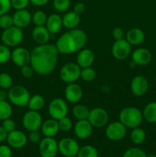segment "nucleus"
I'll use <instances>...</instances> for the list:
<instances>
[{
  "mask_svg": "<svg viewBox=\"0 0 156 157\" xmlns=\"http://www.w3.org/2000/svg\"><path fill=\"white\" fill-rule=\"evenodd\" d=\"M58 55L55 44H38L31 52L30 64L38 75H48L56 67Z\"/></svg>",
  "mask_w": 156,
  "mask_h": 157,
  "instance_id": "obj_1",
  "label": "nucleus"
},
{
  "mask_svg": "<svg viewBox=\"0 0 156 157\" xmlns=\"http://www.w3.org/2000/svg\"><path fill=\"white\" fill-rule=\"evenodd\" d=\"M87 41V35L81 29H69L57 41L55 46L58 52L63 55L76 53L84 48Z\"/></svg>",
  "mask_w": 156,
  "mask_h": 157,
  "instance_id": "obj_2",
  "label": "nucleus"
},
{
  "mask_svg": "<svg viewBox=\"0 0 156 157\" xmlns=\"http://www.w3.org/2000/svg\"><path fill=\"white\" fill-rule=\"evenodd\" d=\"M143 114L136 107H127L122 109L119 115V121L126 128L133 129L139 127L143 121Z\"/></svg>",
  "mask_w": 156,
  "mask_h": 157,
  "instance_id": "obj_3",
  "label": "nucleus"
},
{
  "mask_svg": "<svg viewBox=\"0 0 156 157\" xmlns=\"http://www.w3.org/2000/svg\"><path fill=\"white\" fill-rule=\"evenodd\" d=\"M30 98L31 94L29 91L23 86H12L8 90V99L9 102L16 107H26Z\"/></svg>",
  "mask_w": 156,
  "mask_h": 157,
  "instance_id": "obj_4",
  "label": "nucleus"
},
{
  "mask_svg": "<svg viewBox=\"0 0 156 157\" xmlns=\"http://www.w3.org/2000/svg\"><path fill=\"white\" fill-rule=\"evenodd\" d=\"M24 37L22 29L13 25L3 30L1 35V40L5 45L8 47H17L21 43Z\"/></svg>",
  "mask_w": 156,
  "mask_h": 157,
  "instance_id": "obj_5",
  "label": "nucleus"
},
{
  "mask_svg": "<svg viewBox=\"0 0 156 157\" xmlns=\"http://www.w3.org/2000/svg\"><path fill=\"white\" fill-rule=\"evenodd\" d=\"M80 71L81 67L76 63H67L61 67L60 77L64 82L71 84L79 79L80 77Z\"/></svg>",
  "mask_w": 156,
  "mask_h": 157,
  "instance_id": "obj_6",
  "label": "nucleus"
},
{
  "mask_svg": "<svg viewBox=\"0 0 156 157\" xmlns=\"http://www.w3.org/2000/svg\"><path fill=\"white\" fill-rule=\"evenodd\" d=\"M68 113V105L62 98H54L48 105V113L50 118L59 121Z\"/></svg>",
  "mask_w": 156,
  "mask_h": 157,
  "instance_id": "obj_7",
  "label": "nucleus"
},
{
  "mask_svg": "<svg viewBox=\"0 0 156 157\" xmlns=\"http://www.w3.org/2000/svg\"><path fill=\"white\" fill-rule=\"evenodd\" d=\"M80 145L76 140L64 137L58 142V152L65 157H76Z\"/></svg>",
  "mask_w": 156,
  "mask_h": 157,
  "instance_id": "obj_8",
  "label": "nucleus"
},
{
  "mask_svg": "<svg viewBox=\"0 0 156 157\" xmlns=\"http://www.w3.org/2000/svg\"><path fill=\"white\" fill-rule=\"evenodd\" d=\"M42 123V117L38 111L29 110L22 117L23 127L28 132L38 130L41 128Z\"/></svg>",
  "mask_w": 156,
  "mask_h": 157,
  "instance_id": "obj_9",
  "label": "nucleus"
},
{
  "mask_svg": "<svg viewBox=\"0 0 156 157\" xmlns=\"http://www.w3.org/2000/svg\"><path fill=\"white\" fill-rule=\"evenodd\" d=\"M87 120L93 127L100 128L108 124L109 113L102 107H95L90 110Z\"/></svg>",
  "mask_w": 156,
  "mask_h": 157,
  "instance_id": "obj_10",
  "label": "nucleus"
},
{
  "mask_svg": "<svg viewBox=\"0 0 156 157\" xmlns=\"http://www.w3.org/2000/svg\"><path fill=\"white\" fill-rule=\"evenodd\" d=\"M127 128L119 121H113L106 126L105 133L106 137L112 141H119L126 135Z\"/></svg>",
  "mask_w": 156,
  "mask_h": 157,
  "instance_id": "obj_11",
  "label": "nucleus"
},
{
  "mask_svg": "<svg viewBox=\"0 0 156 157\" xmlns=\"http://www.w3.org/2000/svg\"><path fill=\"white\" fill-rule=\"evenodd\" d=\"M111 52L113 56L116 60L122 61L128 58L131 54V44L125 38L116 40L112 46Z\"/></svg>",
  "mask_w": 156,
  "mask_h": 157,
  "instance_id": "obj_12",
  "label": "nucleus"
},
{
  "mask_svg": "<svg viewBox=\"0 0 156 157\" xmlns=\"http://www.w3.org/2000/svg\"><path fill=\"white\" fill-rule=\"evenodd\" d=\"M39 153L43 157H56L58 153V143L54 137H45L39 143Z\"/></svg>",
  "mask_w": 156,
  "mask_h": 157,
  "instance_id": "obj_13",
  "label": "nucleus"
},
{
  "mask_svg": "<svg viewBox=\"0 0 156 157\" xmlns=\"http://www.w3.org/2000/svg\"><path fill=\"white\" fill-rule=\"evenodd\" d=\"M11 60L15 65L20 67L26 64H29L31 61V52L25 48H15L12 52Z\"/></svg>",
  "mask_w": 156,
  "mask_h": 157,
  "instance_id": "obj_14",
  "label": "nucleus"
},
{
  "mask_svg": "<svg viewBox=\"0 0 156 157\" xmlns=\"http://www.w3.org/2000/svg\"><path fill=\"white\" fill-rule=\"evenodd\" d=\"M6 141L11 148L21 149L27 144L28 137L25 133L21 130H15L8 133Z\"/></svg>",
  "mask_w": 156,
  "mask_h": 157,
  "instance_id": "obj_15",
  "label": "nucleus"
},
{
  "mask_svg": "<svg viewBox=\"0 0 156 157\" xmlns=\"http://www.w3.org/2000/svg\"><path fill=\"white\" fill-rule=\"evenodd\" d=\"M148 88V81L143 75H136L130 84L131 91L135 96L141 97L145 94Z\"/></svg>",
  "mask_w": 156,
  "mask_h": 157,
  "instance_id": "obj_16",
  "label": "nucleus"
},
{
  "mask_svg": "<svg viewBox=\"0 0 156 157\" xmlns=\"http://www.w3.org/2000/svg\"><path fill=\"white\" fill-rule=\"evenodd\" d=\"M93 127L91 125L88 120H80L77 121L73 127L74 134L78 139H88L93 133Z\"/></svg>",
  "mask_w": 156,
  "mask_h": 157,
  "instance_id": "obj_17",
  "label": "nucleus"
},
{
  "mask_svg": "<svg viewBox=\"0 0 156 157\" xmlns=\"http://www.w3.org/2000/svg\"><path fill=\"white\" fill-rule=\"evenodd\" d=\"M64 97L70 104H77L83 97L82 87L75 82L68 84L64 90Z\"/></svg>",
  "mask_w": 156,
  "mask_h": 157,
  "instance_id": "obj_18",
  "label": "nucleus"
},
{
  "mask_svg": "<svg viewBox=\"0 0 156 157\" xmlns=\"http://www.w3.org/2000/svg\"><path fill=\"white\" fill-rule=\"evenodd\" d=\"M152 55L148 49L145 48H139L132 53V61L136 65L144 66L149 64Z\"/></svg>",
  "mask_w": 156,
  "mask_h": 157,
  "instance_id": "obj_19",
  "label": "nucleus"
},
{
  "mask_svg": "<svg viewBox=\"0 0 156 157\" xmlns=\"http://www.w3.org/2000/svg\"><path fill=\"white\" fill-rule=\"evenodd\" d=\"M14 25L20 29H24L27 27L32 21V15L27 9L16 10V12L12 15Z\"/></svg>",
  "mask_w": 156,
  "mask_h": 157,
  "instance_id": "obj_20",
  "label": "nucleus"
},
{
  "mask_svg": "<svg viewBox=\"0 0 156 157\" xmlns=\"http://www.w3.org/2000/svg\"><path fill=\"white\" fill-rule=\"evenodd\" d=\"M95 60V54L89 48H83L79 51L76 56V64L81 67H91Z\"/></svg>",
  "mask_w": 156,
  "mask_h": 157,
  "instance_id": "obj_21",
  "label": "nucleus"
},
{
  "mask_svg": "<svg viewBox=\"0 0 156 157\" xmlns=\"http://www.w3.org/2000/svg\"><path fill=\"white\" fill-rule=\"evenodd\" d=\"M32 36L34 41L38 44H47L50 38V33L45 25L35 26L32 32Z\"/></svg>",
  "mask_w": 156,
  "mask_h": 157,
  "instance_id": "obj_22",
  "label": "nucleus"
},
{
  "mask_svg": "<svg viewBox=\"0 0 156 157\" xmlns=\"http://www.w3.org/2000/svg\"><path fill=\"white\" fill-rule=\"evenodd\" d=\"M41 129V133L45 137H54L58 134L60 130L58 121L53 118L46 120L43 121Z\"/></svg>",
  "mask_w": 156,
  "mask_h": 157,
  "instance_id": "obj_23",
  "label": "nucleus"
},
{
  "mask_svg": "<svg viewBox=\"0 0 156 157\" xmlns=\"http://www.w3.org/2000/svg\"><path fill=\"white\" fill-rule=\"evenodd\" d=\"M145 32L139 28H132L127 32L125 39L131 45H139L145 41Z\"/></svg>",
  "mask_w": 156,
  "mask_h": 157,
  "instance_id": "obj_24",
  "label": "nucleus"
},
{
  "mask_svg": "<svg viewBox=\"0 0 156 157\" xmlns=\"http://www.w3.org/2000/svg\"><path fill=\"white\" fill-rule=\"evenodd\" d=\"M63 26L62 18L58 14H51L47 16L45 27L50 33V35H54L61 31Z\"/></svg>",
  "mask_w": 156,
  "mask_h": 157,
  "instance_id": "obj_25",
  "label": "nucleus"
},
{
  "mask_svg": "<svg viewBox=\"0 0 156 157\" xmlns=\"http://www.w3.org/2000/svg\"><path fill=\"white\" fill-rule=\"evenodd\" d=\"M80 21V15L76 14L73 11L72 12H66L64 16L62 17L63 26L67 29H73L77 27Z\"/></svg>",
  "mask_w": 156,
  "mask_h": 157,
  "instance_id": "obj_26",
  "label": "nucleus"
},
{
  "mask_svg": "<svg viewBox=\"0 0 156 157\" xmlns=\"http://www.w3.org/2000/svg\"><path fill=\"white\" fill-rule=\"evenodd\" d=\"M143 118L148 123H156V101L150 102L147 104L142 111Z\"/></svg>",
  "mask_w": 156,
  "mask_h": 157,
  "instance_id": "obj_27",
  "label": "nucleus"
},
{
  "mask_svg": "<svg viewBox=\"0 0 156 157\" xmlns=\"http://www.w3.org/2000/svg\"><path fill=\"white\" fill-rule=\"evenodd\" d=\"M44 104H45V100L42 95L35 94L33 96H31L27 106L28 107L29 110L39 111L44 107Z\"/></svg>",
  "mask_w": 156,
  "mask_h": 157,
  "instance_id": "obj_28",
  "label": "nucleus"
},
{
  "mask_svg": "<svg viewBox=\"0 0 156 157\" xmlns=\"http://www.w3.org/2000/svg\"><path fill=\"white\" fill-rule=\"evenodd\" d=\"M132 130L130 133V139L132 142L136 145H140L143 144L146 139V133L145 130L139 127L133 128Z\"/></svg>",
  "mask_w": 156,
  "mask_h": 157,
  "instance_id": "obj_29",
  "label": "nucleus"
},
{
  "mask_svg": "<svg viewBox=\"0 0 156 157\" xmlns=\"http://www.w3.org/2000/svg\"><path fill=\"white\" fill-rule=\"evenodd\" d=\"M90 109L83 104H76L73 107V115L77 121L80 120H87L90 113Z\"/></svg>",
  "mask_w": 156,
  "mask_h": 157,
  "instance_id": "obj_30",
  "label": "nucleus"
},
{
  "mask_svg": "<svg viewBox=\"0 0 156 157\" xmlns=\"http://www.w3.org/2000/svg\"><path fill=\"white\" fill-rule=\"evenodd\" d=\"M76 157H99V153L93 146L85 145L80 147Z\"/></svg>",
  "mask_w": 156,
  "mask_h": 157,
  "instance_id": "obj_31",
  "label": "nucleus"
},
{
  "mask_svg": "<svg viewBox=\"0 0 156 157\" xmlns=\"http://www.w3.org/2000/svg\"><path fill=\"white\" fill-rule=\"evenodd\" d=\"M12 115V107L7 101H0V121L10 118Z\"/></svg>",
  "mask_w": 156,
  "mask_h": 157,
  "instance_id": "obj_32",
  "label": "nucleus"
},
{
  "mask_svg": "<svg viewBox=\"0 0 156 157\" xmlns=\"http://www.w3.org/2000/svg\"><path fill=\"white\" fill-rule=\"evenodd\" d=\"M47 19V16L46 13L41 10L36 11L32 15V21L35 24V26L45 25Z\"/></svg>",
  "mask_w": 156,
  "mask_h": 157,
  "instance_id": "obj_33",
  "label": "nucleus"
},
{
  "mask_svg": "<svg viewBox=\"0 0 156 157\" xmlns=\"http://www.w3.org/2000/svg\"><path fill=\"white\" fill-rule=\"evenodd\" d=\"M96 71L93 68H92L91 67L81 68L80 77V78L83 81H87V82H90V81H93V80L96 78Z\"/></svg>",
  "mask_w": 156,
  "mask_h": 157,
  "instance_id": "obj_34",
  "label": "nucleus"
},
{
  "mask_svg": "<svg viewBox=\"0 0 156 157\" xmlns=\"http://www.w3.org/2000/svg\"><path fill=\"white\" fill-rule=\"evenodd\" d=\"M13 81L10 75L8 73H0V88L9 90L12 87Z\"/></svg>",
  "mask_w": 156,
  "mask_h": 157,
  "instance_id": "obj_35",
  "label": "nucleus"
},
{
  "mask_svg": "<svg viewBox=\"0 0 156 157\" xmlns=\"http://www.w3.org/2000/svg\"><path fill=\"white\" fill-rule=\"evenodd\" d=\"M12 52L9 49V47L3 44H0V64L7 63L11 60Z\"/></svg>",
  "mask_w": 156,
  "mask_h": 157,
  "instance_id": "obj_36",
  "label": "nucleus"
},
{
  "mask_svg": "<svg viewBox=\"0 0 156 157\" xmlns=\"http://www.w3.org/2000/svg\"><path fill=\"white\" fill-rule=\"evenodd\" d=\"M53 6L59 12H65L70 9V0H54Z\"/></svg>",
  "mask_w": 156,
  "mask_h": 157,
  "instance_id": "obj_37",
  "label": "nucleus"
},
{
  "mask_svg": "<svg viewBox=\"0 0 156 157\" xmlns=\"http://www.w3.org/2000/svg\"><path fill=\"white\" fill-rule=\"evenodd\" d=\"M122 157H147V155L142 149L138 147H131L125 150Z\"/></svg>",
  "mask_w": 156,
  "mask_h": 157,
  "instance_id": "obj_38",
  "label": "nucleus"
},
{
  "mask_svg": "<svg viewBox=\"0 0 156 157\" xmlns=\"http://www.w3.org/2000/svg\"><path fill=\"white\" fill-rule=\"evenodd\" d=\"M13 25L14 23L12 15H9L8 13L0 15V29L5 30V29H9Z\"/></svg>",
  "mask_w": 156,
  "mask_h": 157,
  "instance_id": "obj_39",
  "label": "nucleus"
},
{
  "mask_svg": "<svg viewBox=\"0 0 156 157\" xmlns=\"http://www.w3.org/2000/svg\"><path fill=\"white\" fill-rule=\"evenodd\" d=\"M58 121V125H59L60 130L63 132H68L73 127V123L70 118L68 117H64L60 119Z\"/></svg>",
  "mask_w": 156,
  "mask_h": 157,
  "instance_id": "obj_40",
  "label": "nucleus"
},
{
  "mask_svg": "<svg viewBox=\"0 0 156 157\" xmlns=\"http://www.w3.org/2000/svg\"><path fill=\"white\" fill-rule=\"evenodd\" d=\"M2 127L5 129V130L8 133L16 130V124H15V121L14 120H12L11 117L2 121Z\"/></svg>",
  "mask_w": 156,
  "mask_h": 157,
  "instance_id": "obj_41",
  "label": "nucleus"
},
{
  "mask_svg": "<svg viewBox=\"0 0 156 157\" xmlns=\"http://www.w3.org/2000/svg\"><path fill=\"white\" fill-rule=\"evenodd\" d=\"M29 2H30V0H11L12 8L15 9V10L26 9Z\"/></svg>",
  "mask_w": 156,
  "mask_h": 157,
  "instance_id": "obj_42",
  "label": "nucleus"
},
{
  "mask_svg": "<svg viewBox=\"0 0 156 157\" xmlns=\"http://www.w3.org/2000/svg\"><path fill=\"white\" fill-rule=\"evenodd\" d=\"M35 71L30 64L21 67V74L25 78H31L33 76Z\"/></svg>",
  "mask_w": 156,
  "mask_h": 157,
  "instance_id": "obj_43",
  "label": "nucleus"
},
{
  "mask_svg": "<svg viewBox=\"0 0 156 157\" xmlns=\"http://www.w3.org/2000/svg\"><path fill=\"white\" fill-rule=\"evenodd\" d=\"M11 8V0H0V15L8 13Z\"/></svg>",
  "mask_w": 156,
  "mask_h": 157,
  "instance_id": "obj_44",
  "label": "nucleus"
},
{
  "mask_svg": "<svg viewBox=\"0 0 156 157\" xmlns=\"http://www.w3.org/2000/svg\"><path fill=\"white\" fill-rule=\"evenodd\" d=\"M28 139L32 144H39L41 140V135L38 130L29 132Z\"/></svg>",
  "mask_w": 156,
  "mask_h": 157,
  "instance_id": "obj_45",
  "label": "nucleus"
},
{
  "mask_svg": "<svg viewBox=\"0 0 156 157\" xmlns=\"http://www.w3.org/2000/svg\"><path fill=\"white\" fill-rule=\"evenodd\" d=\"M12 151L9 145H0V157H12Z\"/></svg>",
  "mask_w": 156,
  "mask_h": 157,
  "instance_id": "obj_46",
  "label": "nucleus"
},
{
  "mask_svg": "<svg viewBox=\"0 0 156 157\" xmlns=\"http://www.w3.org/2000/svg\"><path fill=\"white\" fill-rule=\"evenodd\" d=\"M112 36L114 38L115 41L116 40H119L123 38L124 37V31L122 28L120 27H116L113 29L112 31Z\"/></svg>",
  "mask_w": 156,
  "mask_h": 157,
  "instance_id": "obj_47",
  "label": "nucleus"
},
{
  "mask_svg": "<svg viewBox=\"0 0 156 157\" xmlns=\"http://www.w3.org/2000/svg\"><path fill=\"white\" fill-rule=\"evenodd\" d=\"M85 11V5L83 2H77L73 6V12L78 15H81Z\"/></svg>",
  "mask_w": 156,
  "mask_h": 157,
  "instance_id": "obj_48",
  "label": "nucleus"
},
{
  "mask_svg": "<svg viewBox=\"0 0 156 157\" xmlns=\"http://www.w3.org/2000/svg\"><path fill=\"white\" fill-rule=\"evenodd\" d=\"M49 2V0H30V2L32 3L33 6H44L46 4H47V2Z\"/></svg>",
  "mask_w": 156,
  "mask_h": 157,
  "instance_id": "obj_49",
  "label": "nucleus"
},
{
  "mask_svg": "<svg viewBox=\"0 0 156 157\" xmlns=\"http://www.w3.org/2000/svg\"><path fill=\"white\" fill-rule=\"evenodd\" d=\"M7 136H8L7 132L5 130V129L3 128L2 126H0V144L6 140V139H7Z\"/></svg>",
  "mask_w": 156,
  "mask_h": 157,
  "instance_id": "obj_50",
  "label": "nucleus"
},
{
  "mask_svg": "<svg viewBox=\"0 0 156 157\" xmlns=\"http://www.w3.org/2000/svg\"><path fill=\"white\" fill-rule=\"evenodd\" d=\"M6 99H8V91L0 88V101H6Z\"/></svg>",
  "mask_w": 156,
  "mask_h": 157,
  "instance_id": "obj_51",
  "label": "nucleus"
},
{
  "mask_svg": "<svg viewBox=\"0 0 156 157\" xmlns=\"http://www.w3.org/2000/svg\"><path fill=\"white\" fill-rule=\"evenodd\" d=\"M147 157H156L155 154H149V155H147Z\"/></svg>",
  "mask_w": 156,
  "mask_h": 157,
  "instance_id": "obj_52",
  "label": "nucleus"
},
{
  "mask_svg": "<svg viewBox=\"0 0 156 157\" xmlns=\"http://www.w3.org/2000/svg\"><path fill=\"white\" fill-rule=\"evenodd\" d=\"M37 157H43L42 156H37Z\"/></svg>",
  "mask_w": 156,
  "mask_h": 157,
  "instance_id": "obj_53",
  "label": "nucleus"
},
{
  "mask_svg": "<svg viewBox=\"0 0 156 157\" xmlns=\"http://www.w3.org/2000/svg\"><path fill=\"white\" fill-rule=\"evenodd\" d=\"M154 79H155V81H156V75H155V78H154Z\"/></svg>",
  "mask_w": 156,
  "mask_h": 157,
  "instance_id": "obj_54",
  "label": "nucleus"
}]
</instances>
